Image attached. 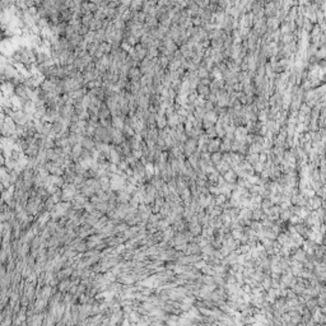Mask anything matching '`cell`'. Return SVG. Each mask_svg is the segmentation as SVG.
<instances>
[{
  "mask_svg": "<svg viewBox=\"0 0 326 326\" xmlns=\"http://www.w3.org/2000/svg\"><path fill=\"white\" fill-rule=\"evenodd\" d=\"M158 62H159V65L163 68V66H166V65H167V62H168V61H167V57H166V56H161V59H159V61H158Z\"/></svg>",
  "mask_w": 326,
  "mask_h": 326,
  "instance_id": "cell-4",
  "label": "cell"
},
{
  "mask_svg": "<svg viewBox=\"0 0 326 326\" xmlns=\"http://www.w3.org/2000/svg\"><path fill=\"white\" fill-rule=\"evenodd\" d=\"M82 145L86 150H92V149H94V146H96V143H94V140L91 138V136H86L82 142Z\"/></svg>",
  "mask_w": 326,
  "mask_h": 326,
  "instance_id": "cell-1",
  "label": "cell"
},
{
  "mask_svg": "<svg viewBox=\"0 0 326 326\" xmlns=\"http://www.w3.org/2000/svg\"><path fill=\"white\" fill-rule=\"evenodd\" d=\"M129 77L133 79V82H138V79L140 78V70L136 68H131L129 70Z\"/></svg>",
  "mask_w": 326,
  "mask_h": 326,
  "instance_id": "cell-2",
  "label": "cell"
},
{
  "mask_svg": "<svg viewBox=\"0 0 326 326\" xmlns=\"http://www.w3.org/2000/svg\"><path fill=\"white\" fill-rule=\"evenodd\" d=\"M148 55H149V57H154V56L158 55V50H157V47H150L149 51H148Z\"/></svg>",
  "mask_w": 326,
  "mask_h": 326,
  "instance_id": "cell-3",
  "label": "cell"
}]
</instances>
